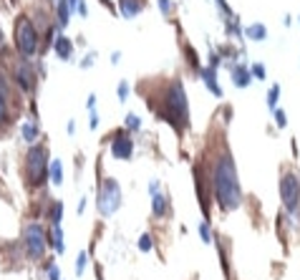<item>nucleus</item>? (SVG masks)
Instances as JSON below:
<instances>
[{
	"label": "nucleus",
	"mask_w": 300,
	"mask_h": 280,
	"mask_svg": "<svg viewBox=\"0 0 300 280\" xmlns=\"http://www.w3.org/2000/svg\"><path fill=\"white\" fill-rule=\"evenodd\" d=\"M38 137H41V127H38V121H33V119H28V121H23L20 124V139L25 141V144H38Z\"/></svg>",
	"instance_id": "nucleus-14"
},
{
	"label": "nucleus",
	"mask_w": 300,
	"mask_h": 280,
	"mask_svg": "<svg viewBox=\"0 0 300 280\" xmlns=\"http://www.w3.org/2000/svg\"><path fill=\"white\" fill-rule=\"evenodd\" d=\"M48 167H51V159H48V149L43 144H33L28 151H25V159H23V177H25V184L30 190H41L46 182H48Z\"/></svg>",
	"instance_id": "nucleus-3"
},
{
	"label": "nucleus",
	"mask_w": 300,
	"mask_h": 280,
	"mask_svg": "<svg viewBox=\"0 0 300 280\" xmlns=\"http://www.w3.org/2000/svg\"><path fill=\"white\" fill-rule=\"evenodd\" d=\"M13 43L23 58H33L41 51V33L28 15H18L13 23Z\"/></svg>",
	"instance_id": "nucleus-4"
},
{
	"label": "nucleus",
	"mask_w": 300,
	"mask_h": 280,
	"mask_svg": "<svg viewBox=\"0 0 300 280\" xmlns=\"http://www.w3.org/2000/svg\"><path fill=\"white\" fill-rule=\"evenodd\" d=\"M156 192H161V184H159V179H151L149 182V195H156Z\"/></svg>",
	"instance_id": "nucleus-35"
},
{
	"label": "nucleus",
	"mask_w": 300,
	"mask_h": 280,
	"mask_svg": "<svg viewBox=\"0 0 300 280\" xmlns=\"http://www.w3.org/2000/svg\"><path fill=\"white\" fill-rule=\"evenodd\" d=\"M74 132H76V121L71 119V121H69V134H74Z\"/></svg>",
	"instance_id": "nucleus-40"
},
{
	"label": "nucleus",
	"mask_w": 300,
	"mask_h": 280,
	"mask_svg": "<svg viewBox=\"0 0 300 280\" xmlns=\"http://www.w3.org/2000/svg\"><path fill=\"white\" fill-rule=\"evenodd\" d=\"M10 76H13V83L20 88V91H25V94H30V91H36V83H38V73L33 69V64H30V58H18L15 64H13V69H10Z\"/></svg>",
	"instance_id": "nucleus-8"
},
{
	"label": "nucleus",
	"mask_w": 300,
	"mask_h": 280,
	"mask_svg": "<svg viewBox=\"0 0 300 280\" xmlns=\"http://www.w3.org/2000/svg\"><path fill=\"white\" fill-rule=\"evenodd\" d=\"M111 157L121 159V162H129L134 157V139H131V134L126 129H121V132H116L111 137Z\"/></svg>",
	"instance_id": "nucleus-9"
},
{
	"label": "nucleus",
	"mask_w": 300,
	"mask_h": 280,
	"mask_svg": "<svg viewBox=\"0 0 300 280\" xmlns=\"http://www.w3.org/2000/svg\"><path fill=\"white\" fill-rule=\"evenodd\" d=\"M151 214L154 220H166L172 214V205H169V197L164 192H156L151 195Z\"/></svg>",
	"instance_id": "nucleus-11"
},
{
	"label": "nucleus",
	"mask_w": 300,
	"mask_h": 280,
	"mask_svg": "<svg viewBox=\"0 0 300 280\" xmlns=\"http://www.w3.org/2000/svg\"><path fill=\"white\" fill-rule=\"evenodd\" d=\"M86 106H88V111H91V109H96V94H91V96H88Z\"/></svg>",
	"instance_id": "nucleus-36"
},
{
	"label": "nucleus",
	"mask_w": 300,
	"mask_h": 280,
	"mask_svg": "<svg viewBox=\"0 0 300 280\" xmlns=\"http://www.w3.org/2000/svg\"><path fill=\"white\" fill-rule=\"evenodd\" d=\"M142 10H144V0H119V13H121L126 20L137 18Z\"/></svg>",
	"instance_id": "nucleus-15"
},
{
	"label": "nucleus",
	"mask_w": 300,
	"mask_h": 280,
	"mask_svg": "<svg viewBox=\"0 0 300 280\" xmlns=\"http://www.w3.org/2000/svg\"><path fill=\"white\" fill-rule=\"evenodd\" d=\"M96 56H98L96 51H88V53L81 58V64H78V66H81V69H91V66H93V61H96Z\"/></svg>",
	"instance_id": "nucleus-29"
},
{
	"label": "nucleus",
	"mask_w": 300,
	"mask_h": 280,
	"mask_svg": "<svg viewBox=\"0 0 300 280\" xmlns=\"http://www.w3.org/2000/svg\"><path fill=\"white\" fill-rule=\"evenodd\" d=\"M48 245H51V235L43 230L41 222H28L23 227V247L30 260H43Z\"/></svg>",
	"instance_id": "nucleus-6"
},
{
	"label": "nucleus",
	"mask_w": 300,
	"mask_h": 280,
	"mask_svg": "<svg viewBox=\"0 0 300 280\" xmlns=\"http://www.w3.org/2000/svg\"><path fill=\"white\" fill-rule=\"evenodd\" d=\"M81 3H83V0H69V5H71L74 13H78V5H81Z\"/></svg>",
	"instance_id": "nucleus-37"
},
{
	"label": "nucleus",
	"mask_w": 300,
	"mask_h": 280,
	"mask_svg": "<svg viewBox=\"0 0 300 280\" xmlns=\"http://www.w3.org/2000/svg\"><path fill=\"white\" fill-rule=\"evenodd\" d=\"M48 280H61V268L56 263H48Z\"/></svg>",
	"instance_id": "nucleus-32"
},
{
	"label": "nucleus",
	"mask_w": 300,
	"mask_h": 280,
	"mask_svg": "<svg viewBox=\"0 0 300 280\" xmlns=\"http://www.w3.org/2000/svg\"><path fill=\"white\" fill-rule=\"evenodd\" d=\"M232 83L237 86V88H247L255 78H252V73H250V66H245V64H235L232 66Z\"/></svg>",
	"instance_id": "nucleus-13"
},
{
	"label": "nucleus",
	"mask_w": 300,
	"mask_h": 280,
	"mask_svg": "<svg viewBox=\"0 0 300 280\" xmlns=\"http://www.w3.org/2000/svg\"><path fill=\"white\" fill-rule=\"evenodd\" d=\"M121 202H124L121 184L114 177L101 179V184L96 190V210H98V214L101 217H114L116 212L121 210Z\"/></svg>",
	"instance_id": "nucleus-5"
},
{
	"label": "nucleus",
	"mask_w": 300,
	"mask_h": 280,
	"mask_svg": "<svg viewBox=\"0 0 300 280\" xmlns=\"http://www.w3.org/2000/svg\"><path fill=\"white\" fill-rule=\"evenodd\" d=\"M88 127H91V132L98 127V114H96V109H91V111H88Z\"/></svg>",
	"instance_id": "nucleus-33"
},
{
	"label": "nucleus",
	"mask_w": 300,
	"mask_h": 280,
	"mask_svg": "<svg viewBox=\"0 0 300 280\" xmlns=\"http://www.w3.org/2000/svg\"><path fill=\"white\" fill-rule=\"evenodd\" d=\"M98 280H101V278H98Z\"/></svg>",
	"instance_id": "nucleus-43"
},
{
	"label": "nucleus",
	"mask_w": 300,
	"mask_h": 280,
	"mask_svg": "<svg viewBox=\"0 0 300 280\" xmlns=\"http://www.w3.org/2000/svg\"><path fill=\"white\" fill-rule=\"evenodd\" d=\"M0 41H3V33H0Z\"/></svg>",
	"instance_id": "nucleus-41"
},
{
	"label": "nucleus",
	"mask_w": 300,
	"mask_h": 280,
	"mask_svg": "<svg viewBox=\"0 0 300 280\" xmlns=\"http://www.w3.org/2000/svg\"><path fill=\"white\" fill-rule=\"evenodd\" d=\"M250 73H252V78H257V81H265V76H268V71L262 64H252L250 66Z\"/></svg>",
	"instance_id": "nucleus-27"
},
{
	"label": "nucleus",
	"mask_w": 300,
	"mask_h": 280,
	"mask_svg": "<svg viewBox=\"0 0 300 280\" xmlns=\"http://www.w3.org/2000/svg\"><path fill=\"white\" fill-rule=\"evenodd\" d=\"M207 174H210V187H212V197H215L217 207L222 212H235L242 205V187H240L237 167H235L229 149L222 146L215 154Z\"/></svg>",
	"instance_id": "nucleus-1"
},
{
	"label": "nucleus",
	"mask_w": 300,
	"mask_h": 280,
	"mask_svg": "<svg viewBox=\"0 0 300 280\" xmlns=\"http://www.w3.org/2000/svg\"><path fill=\"white\" fill-rule=\"evenodd\" d=\"M76 212H78V214H83V212H86V200H81V202H78V207H76Z\"/></svg>",
	"instance_id": "nucleus-38"
},
{
	"label": "nucleus",
	"mask_w": 300,
	"mask_h": 280,
	"mask_svg": "<svg viewBox=\"0 0 300 280\" xmlns=\"http://www.w3.org/2000/svg\"><path fill=\"white\" fill-rule=\"evenodd\" d=\"M119 61H121V53L114 51V53H111V64H119Z\"/></svg>",
	"instance_id": "nucleus-39"
},
{
	"label": "nucleus",
	"mask_w": 300,
	"mask_h": 280,
	"mask_svg": "<svg viewBox=\"0 0 300 280\" xmlns=\"http://www.w3.org/2000/svg\"><path fill=\"white\" fill-rule=\"evenodd\" d=\"M156 5H159V10H161L164 15L172 13V0H156Z\"/></svg>",
	"instance_id": "nucleus-34"
},
{
	"label": "nucleus",
	"mask_w": 300,
	"mask_h": 280,
	"mask_svg": "<svg viewBox=\"0 0 300 280\" xmlns=\"http://www.w3.org/2000/svg\"><path fill=\"white\" fill-rule=\"evenodd\" d=\"M116 96H119V101H126V99H129V83H126V81H119Z\"/></svg>",
	"instance_id": "nucleus-30"
},
{
	"label": "nucleus",
	"mask_w": 300,
	"mask_h": 280,
	"mask_svg": "<svg viewBox=\"0 0 300 280\" xmlns=\"http://www.w3.org/2000/svg\"><path fill=\"white\" fill-rule=\"evenodd\" d=\"M71 5H69V0H56V28L61 30V28H66L69 25V20H71Z\"/></svg>",
	"instance_id": "nucleus-16"
},
{
	"label": "nucleus",
	"mask_w": 300,
	"mask_h": 280,
	"mask_svg": "<svg viewBox=\"0 0 300 280\" xmlns=\"http://www.w3.org/2000/svg\"><path fill=\"white\" fill-rule=\"evenodd\" d=\"M48 220H51V225H53V227L63 222V202H61V200H53V202H51V210H48Z\"/></svg>",
	"instance_id": "nucleus-20"
},
{
	"label": "nucleus",
	"mask_w": 300,
	"mask_h": 280,
	"mask_svg": "<svg viewBox=\"0 0 300 280\" xmlns=\"http://www.w3.org/2000/svg\"><path fill=\"white\" fill-rule=\"evenodd\" d=\"M215 5L222 10V15H225V20H232L235 18V13H232V8L227 5V0H215Z\"/></svg>",
	"instance_id": "nucleus-28"
},
{
	"label": "nucleus",
	"mask_w": 300,
	"mask_h": 280,
	"mask_svg": "<svg viewBox=\"0 0 300 280\" xmlns=\"http://www.w3.org/2000/svg\"><path fill=\"white\" fill-rule=\"evenodd\" d=\"M53 51H56V56H58L61 61H71V58H74V41H71L69 36L58 33V36L53 38Z\"/></svg>",
	"instance_id": "nucleus-12"
},
{
	"label": "nucleus",
	"mask_w": 300,
	"mask_h": 280,
	"mask_svg": "<svg viewBox=\"0 0 300 280\" xmlns=\"http://www.w3.org/2000/svg\"><path fill=\"white\" fill-rule=\"evenodd\" d=\"M245 38H250V41H255V43L265 41V38H268V25H265V23H250V25L245 28Z\"/></svg>",
	"instance_id": "nucleus-17"
},
{
	"label": "nucleus",
	"mask_w": 300,
	"mask_h": 280,
	"mask_svg": "<svg viewBox=\"0 0 300 280\" xmlns=\"http://www.w3.org/2000/svg\"><path fill=\"white\" fill-rule=\"evenodd\" d=\"M86 265H88V253H78V258H76V265H74V270H76V275H78V278L86 273Z\"/></svg>",
	"instance_id": "nucleus-24"
},
{
	"label": "nucleus",
	"mask_w": 300,
	"mask_h": 280,
	"mask_svg": "<svg viewBox=\"0 0 300 280\" xmlns=\"http://www.w3.org/2000/svg\"><path fill=\"white\" fill-rule=\"evenodd\" d=\"M156 116L161 121H166L169 127H174L177 132H184L189 127V101H187V91L182 81H169L161 94H159V104L154 106Z\"/></svg>",
	"instance_id": "nucleus-2"
},
{
	"label": "nucleus",
	"mask_w": 300,
	"mask_h": 280,
	"mask_svg": "<svg viewBox=\"0 0 300 280\" xmlns=\"http://www.w3.org/2000/svg\"><path fill=\"white\" fill-rule=\"evenodd\" d=\"M278 99H280V83L270 86V91H268V106H270L273 111L278 109Z\"/></svg>",
	"instance_id": "nucleus-22"
},
{
	"label": "nucleus",
	"mask_w": 300,
	"mask_h": 280,
	"mask_svg": "<svg viewBox=\"0 0 300 280\" xmlns=\"http://www.w3.org/2000/svg\"><path fill=\"white\" fill-rule=\"evenodd\" d=\"M199 78L205 81V86L210 88V94L212 96H217V99H222V86H220V81H217V69L215 66H199Z\"/></svg>",
	"instance_id": "nucleus-10"
},
{
	"label": "nucleus",
	"mask_w": 300,
	"mask_h": 280,
	"mask_svg": "<svg viewBox=\"0 0 300 280\" xmlns=\"http://www.w3.org/2000/svg\"><path fill=\"white\" fill-rule=\"evenodd\" d=\"M137 245H139V250H142V253H151V250H154V237H151L149 232H144V235L139 237V242H137Z\"/></svg>",
	"instance_id": "nucleus-25"
},
{
	"label": "nucleus",
	"mask_w": 300,
	"mask_h": 280,
	"mask_svg": "<svg viewBox=\"0 0 300 280\" xmlns=\"http://www.w3.org/2000/svg\"><path fill=\"white\" fill-rule=\"evenodd\" d=\"M298 23H300V18H298Z\"/></svg>",
	"instance_id": "nucleus-42"
},
{
	"label": "nucleus",
	"mask_w": 300,
	"mask_h": 280,
	"mask_svg": "<svg viewBox=\"0 0 300 280\" xmlns=\"http://www.w3.org/2000/svg\"><path fill=\"white\" fill-rule=\"evenodd\" d=\"M273 116H275V124H278L280 129H285V124H288V116H285V111H283V109H275V111H273Z\"/></svg>",
	"instance_id": "nucleus-31"
},
{
	"label": "nucleus",
	"mask_w": 300,
	"mask_h": 280,
	"mask_svg": "<svg viewBox=\"0 0 300 280\" xmlns=\"http://www.w3.org/2000/svg\"><path fill=\"white\" fill-rule=\"evenodd\" d=\"M197 232H199V237H202V242H212V230H210V222L207 220H202L199 225H197Z\"/></svg>",
	"instance_id": "nucleus-23"
},
{
	"label": "nucleus",
	"mask_w": 300,
	"mask_h": 280,
	"mask_svg": "<svg viewBox=\"0 0 300 280\" xmlns=\"http://www.w3.org/2000/svg\"><path fill=\"white\" fill-rule=\"evenodd\" d=\"M124 127H126V132H139L142 129V116L139 114H126Z\"/></svg>",
	"instance_id": "nucleus-21"
},
{
	"label": "nucleus",
	"mask_w": 300,
	"mask_h": 280,
	"mask_svg": "<svg viewBox=\"0 0 300 280\" xmlns=\"http://www.w3.org/2000/svg\"><path fill=\"white\" fill-rule=\"evenodd\" d=\"M278 192H280V202L285 212L295 214L300 210V179L295 172H283L280 182H278Z\"/></svg>",
	"instance_id": "nucleus-7"
},
{
	"label": "nucleus",
	"mask_w": 300,
	"mask_h": 280,
	"mask_svg": "<svg viewBox=\"0 0 300 280\" xmlns=\"http://www.w3.org/2000/svg\"><path fill=\"white\" fill-rule=\"evenodd\" d=\"M48 182L53 187H61L63 184V164L61 159H51V167H48Z\"/></svg>",
	"instance_id": "nucleus-18"
},
{
	"label": "nucleus",
	"mask_w": 300,
	"mask_h": 280,
	"mask_svg": "<svg viewBox=\"0 0 300 280\" xmlns=\"http://www.w3.org/2000/svg\"><path fill=\"white\" fill-rule=\"evenodd\" d=\"M51 245H53V250H56L58 255H63V253H66V242H63V227H61V225H56V227L51 230Z\"/></svg>",
	"instance_id": "nucleus-19"
},
{
	"label": "nucleus",
	"mask_w": 300,
	"mask_h": 280,
	"mask_svg": "<svg viewBox=\"0 0 300 280\" xmlns=\"http://www.w3.org/2000/svg\"><path fill=\"white\" fill-rule=\"evenodd\" d=\"M8 119H10V109H8V101H5V99L0 96V132L5 129Z\"/></svg>",
	"instance_id": "nucleus-26"
}]
</instances>
